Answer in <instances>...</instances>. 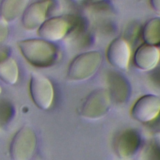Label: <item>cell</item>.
Segmentation results:
<instances>
[{"label":"cell","mask_w":160,"mask_h":160,"mask_svg":"<svg viewBox=\"0 0 160 160\" xmlns=\"http://www.w3.org/2000/svg\"><path fill=\"white\" fill-rule=\"evenodd\" d=\"M9 32L8 22L0 16V45L2 44L6 41Z\"/></svg>","instance_id":"e0dca14e"},{"label":"cell","mask_w":160,"mask_h":160,"mask_svg":"<svg viewBox=\"0 0 160 160\" xmlns=\"http://www.w3.org/2000/svg\"><path fill=\"white\" fill-rule=\"evenodd\" d=\"M142 38L144 43L154 46H160V17L149 19L144 25Z\"/></svg>","instance_id":"9a60e30c"},{"label":"cell","mask_w":160,"mask_h":160,"mask_svg":"<svg viewBox=\"0 0 160 160\" xmlns=\"http://www.w3.org/2000/svg\"><path fill=\"white\" fill-rule=\"evenodd\" d=\"M141 144L142 139L138 131L126 129L116 135L113 140V149L119 158L129 160L136 155Z\"/></svg>","instance_id":"8992f818"},{"label":"cell","mask_w":160,"mask_h":160,"mask_svg":"<svg viewBox=\"0 0 160 160\" xmlns=\"http://www.w3.org/2000/svg\"><path fill=\"white\" fill-rule=\"evenodd\" d=\"M52 4L51 0H42L28 6L22 14V24L24 28L28 30L38 29L46 20Z\"/></svg>","instance_id":"9c48e42d"},{"label":"cell","mask_w":160,"mask_h":160,"mask_svg":"<svg viewBox=\"0 0 160 160\" xmlns=\"http://www.w3.org/2000/svg\"><path fill=\"white\" fill-rule=\"evenodd\" d=\"M76 24V18L72 16L52 17L38 29V34L41 38L53 42L64 38Z\"/></svg>","instance_id":"5b68a950"},{"label":"cell","mask_w":160,"mask_h":160,"mask_svg":"<svg viewBox=\"0 0 160 160\" xmlns=\"http://www.w3.org/2000/svg\"><path fill=\"white\" fill-rule=\"evenodd\" d=\"M19 68L14 59L6 48H0V79L9 85L16 83Z\"/></svg>","instance_id":"4fadbf2b"},{"label":"cell","mask_w":160,"mask_h":160,"mask_svg":"<svg viewBox=\"0 0 160 160\" xmlns=\"http://www.w3.org/2000/svg\"><path fill=\"white\" fill-rule=\"evenodd\" d=\"M145 160H160V148L152 141L144 151Z\"/></svg>","instance_id":"2e32d148"},{"label":"cell","mask_w":160,"mask_h":160,"mask_svg":"<svg viewBox=\"0 0 160 160\" xmlns=\"http://www.w3.org/2000/svg\"><path fill=\"white\" fill-rule=\"evenodd\" d=\"M101 62L102 56L99 51L82 52L75 57L69 64L67 78L73 81L86 80L96 72Z\"/></svg>","instance_id":"7a4b0ae2"},{"label":"cell","mask_w":160,"mask_h":160,"mask_svg":"<svg viewBox=\"0 0 160 160\" xmlns=\"http://www.w3.org/2000/svg\"><path fill=\"white\" fill-rule=\"evenodd\" d=\"M160 112V98L154 94H146L139 98L131 109V116L136 121L148 123Z\"/></svg>","instance_id":"ba28073f"},{"label":"cell","mask_w":160,"mask_h":160,"mask_svg":"<svg viewBox=\"0 0 160 160\" xmlns=\"http://www.w3.org/2000/svg\"><path fill=\"white\" fill-rule=\"evenodd\" d=\"M29 89L32 99L39 108L46 110L50 108L54 99V88L48 78L40 73L32 72Z\"/></svg>","instance_id":"52a82bcc"},{"label":"cell","mask_w":160,"mask_h":160,"mask_svg":"<svg viewBox=\"0 0 160 160\" xmlns=\"http://www.w3.org/2000/svg\"><path fill=\"white\" fill-rule=\"evenodd\" d=\"M149 2L153 11L160 16V0H149Z\"/></svg>","instance_id":"d6986e66"},{"label":"cell","mask_w":160,"mask_h":160,"mask_svg":"<svg viewBox=\"0 0 160 160\" xmlns=\"http://www.w3.org/2000/svg\"><path fill=\"white\" fill-rule=\"evenodd\" d=\"M160 60V51L156 46L143 43L135 51L133 62L135 66L142 71L154 69Z\"/></svg>","instance_id":"7c38bea8"},{"label":"cell","mask_w":160,"mask_h":160,"mask_svg":"<svg viewBox=\"0 0 160 160\" xmlns=\"http://www.w3.org/2000/svg\"><path fill=\"white\" fill-rule=\"evenodd\" d=\"M90 2H91L92 3H98V2H101L102 1H104L106 0H89Z\"/></svg>","instance_id":"7402d4cb"},{"label":"cell","mask_w":160,"mask_h":160,"mask_svg":"<svg viewBox=\"0 0 160 160\" xmlns=\"http://www.w3.org/2000/svg\"><path fill=\"white\" fill-rule=\"evenodd\" d=\"M37 145V137L34 130L28 126L21 128L14 136L10 146L12 160H30Z\"/></svg>","instance_id":"277c9868"},{"label":"cell","mask_w":160,"mask_h":160,"mask_svg":"<svg viewBox=\"0 0 160 160\" xmlns=\"http://www.w3.org/2000/svg\"><path fill=\"white\" fill-rule=\"evenodd\" d=\"M147 124L151 131L155 134L160 132V112L152 121L147 123Z\"/></svg>","instance_id":"ac0fdd59"},{"label":"cell","mask_w":160,"mask_h":160,"mask_svg":"<svg viewBox=\"0 0 160 160\" xmlns=\"http://www.w3.org/2000/svg\"><path fill=\"white\" fill-rule=\"evenodd\" d=\"M151 80L158 86H160V68L154 71L151 74Z\"/></svg>","instance_id":"ffe728a7"},{"label":"cell","mask_w":160,"mask_h":160,"mask_svg":"<svg viewBox=\"0 0 160 160\" xmlns=\"http://www.w3.org/2000/svg\"><path fill=\"white\" fill-rule=\"evenodd\" d=\"M111 104L108 91L96 89L83 100L79 108V113L86 119H99L106 115L110 109Z\"/></svg>","instance_id":"3957f363"},{"label":"cell","mask_w":160,"mask_h":160,"mask_svg":"<svg viewBox=\"0 0 160 160\" xmlns=\"http://www.w3.org/2000/svg\"><path fill=\"white\" fill-rule=\"evenodd\" d=\"M106 81L108 92L111 102L122 104L128 101L131 94V86L122 74L114 71H109Z\"/></svg>","instance_id":"8fae6325"},{"label":"cell","mask_w":160,"mask_h":160,"mask_svg":"<svg viewBox=\"0 0 160 160\" xmlns=\"http://www.w3.org/2000/svg\"><path fill=\"white\" fill-rule=\"evenodd\" d=\"M69 1H71L72 2H81L84 0H69Z\"/></svg>","instance_id":"603a6c76"},{"label":"cell","mask_w":160,"mask_h":160,"mask_svg":"<svg viewBox=\"0 0 160 160\" xmlns=\"http://www.w3.org/2000/svg\"><path fill=\"white\" fill-rule=\"evenodd\" d=\"M23 57L31 65L38 68H48L54 65L58 59L56 46L42 38L27 39L18 43Z\"/></svg>","instance_id":"6da1fadb"},{"label":"cell","mask_w":160,"mask_h":160,"mask_svg":"<svg viewBox=\"0 0 160 160\" xmlns=\"http://www.w3.org/2000/svg\"><path fill=\"white\" fill-rule=\"evenodd\" d=\"M29 0H2L0 3V16L8 22L16 19L22 14Z\"/></svg>","instance_id":"5bb4252c"},{"label":"cell","mask_w":160,"mask_h":160,"mask_svg":"<svg viewBox=\"0 0 160 160\" xmlns=\"http://www.w3.org/2000/svg\"><path fill=\"white\" fill-rule=\"evenodd\" d=\"M1 91H2V88H1V86H0V94L1 93Z\"/></svg>","instance_id":"cb8c5ba5"},{"label":"cell","mask_w":160,"mask_h":160,"mask_svg":"<svg viewBox=\"0 0 160 160\" xmlns=\"http://www.w3.org/2000/svg\"><path fill=\"white\" fill-rule=\"evenodd\" d=\"M106 56L114 67L122 70L128 68L131 58V49L128 42L122 38H116L108 45Z\"/></svg>","instance_id":"30bf717a"},{"label":"cell","mask_w":160,"mask_h":160,"mask_svg":"<svg viewBox=\"0 0 160 160\" xmlns=\"http://www.w3.org/2000/svg\"><path fill=\"white\" fill-rule=\"evenodd\" d=\"M152 141L160 148V132L156 133L154 134Z\"/></svg>","instance_id":"44dd1931"}]
</instances>
